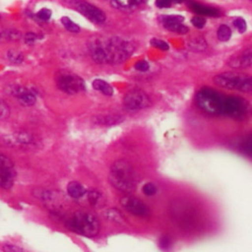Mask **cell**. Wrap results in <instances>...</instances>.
<instances>
[{
  "label": "cell",
  "instance_id": "6da1fadb",
  "mask_svg": "<svg viewBox=\"0 0 252 252\" xmlns=\"http://www.w3.org/2000/svg\"><path fill=\"white\" fill-rule=\"evenodd\" d=\"M93 60L98 64H119L127 60L135 50L131 40L120 36H95L88 43Z\"/></svg>",
  "mask_w": 252,
  "mask_h": 252
},
{
  "label": "cell",
  "instance_id": "7a4b0ae2",
  "mask_svg": "<svg viewBox=\"0 0 252 252\" xmlns=\"http://www.w3.org/2000/svg\"><path fill=\"white\" fill-rule=\"evenodd\" d=\"M108 179L116 190L125 194L134 191L136 186L135 171L131 163L125 159H118L112 163Z\"/></svg>",
  "mask_w": 252,
  "mask_h": 252
},
{
  "label": "cell",
  "instance_id": "3957f363",
  "mask_svg": "<svg viewBox=\"0 0 252 252\" xmlns=\"http://www.w3.org/2000/svg\"><path fill=\"white\" fill-rule=\"evenodd\" d=\"M69 230L86 236L94 237L99 231V222L95 216L88 212H77L66 220Z\"/></svg>",
  "mask_w": 252,
  "mask_h": 252
},
{
  "label": "cell",
  "instance_id": "277c9868",
  "mask_svg": "<svg viewBox=\"0 0 252 252\" xmlns=\"http://www.w3.org/2000/svg\"><path fill=\"white\" fill-rule=\"evenodd\" d=\"M224 98L219 92L210 88H203L196 94V103L203 111L209 114L220 115L223 114Z\"/></svg>",
  "mask_w": 252,
  "mask_h": 252
},
{
  "label": "cell",
  "instance_id": "5b68a950",
  "mask_svg": "<svg viewBox=\"0 0 252 252\" xmlns=\"http://www.w3.org/2000/svg\"><path fill=\"white\" fill-rule=\"evenodd\" d=\"M213 80L216 85L221 88L252 94V77L248 75L236 72H226L215 76Z\"/></svg>",
  "mask_w": 252,
  "mask_h": 252
},
{
  "label": "cell",
  "instance_id": "8992f818",
  "mask_svg": "<svg viewBox=\"0 0 252 252\" xmlns=\"http://www.w3.org/2000/svg\"><path fill=\"white\" fill-rule=\"evenodd\" d=\"M57 87L59 90L69 94H75L86 90L84 80L81 77L70 73L61 74L57 78Z\"/></svg>",
  "mask_w": 252,
  "mask_h": 252
},
{
  "label": "cell",
  "instance_id": "52a82bcc",
  "mask_svg": "<svg viewBox=\"0 0 252 252\" xmlns=\"http://www.w3.org/2000/svg\"><path fill=\"white\" fill-rule=\"evenodd\" d=\"M123 103L128 110H140L150 106L151 98L144 91L132 90L125 94Z\"/></svg>",
  "mask_w": 252,
  "mask_h": 252
},
{
  "label": "cell",
  "instance_id": "ba28073f",
  "mask_svg": "<svg viewBox=\"0 0 252 252\" xmlns=\"http://www.w3.org/2000/svg\"><path fill=\"white\" fill-rule=\"evenodd\" d=\"M73 4L77 11L94 24H102L106 20V15L102 10L85 0H73Z\"/></svg>",
  "mask_w": 252,
  "mask_h": 252
},
{
  "label": "cell",
  "instance_id": "9c48e42d",
  "mask_svg": "<svg viewBox=\"0 0 252 252\" xmlns=\"http://www.w3.org/2000/svg\"><path fill=\"white\" fill-rule=\"evenodd\" d=\"M248 110V103L239 96H228L224 98L223 114L233 118H241L245 116Z\"/></svg>",
  "mask_w": 252,
  "mask_h": 252
},
{
  "label": "cell",
  "instance_id": "30bf717a",
  "mask_svg": "<svg viewBox=\"0 0 252 252\" xmlns=\"http://www.w3.org/2000/svg\"><path fill=\"white\" fill-rule=\"evenodd\" d=\"M120 204L127 212H129L130 214L136 217L146 218V217H149L151 214L149 207L143 201L131 195L122 197L120 199Z\"/></svg>",
  "mask_w": 252,
  "mask_h": 252
},
{
  "label": "cell",
  "instance_id": "8fae6325",
  "mask_svg": "<svg viewBox=\"0 0 252 252\" xmlns=\"http://www.w3.org/2000/svg\"><path fill=\"white\" fill-rule=\"evenodd\" d=\"M227 64L234 69H243L252 66V47L246 48L231 56Z\"/></svg>",
  "mask_w": 252,
  "mask_h": 252
},
{
  "label": "cell",
  "instance_id": "7c38bea8",
  "mask_svg": "<svg viewBox=\"0 0 252 252\" xmlns=\"http://www.w3.org/2000/svg\"><path fill=\"white\" fill-rule=\"evenodd\" d=\"M163 27L173 32L186 33L188 28L183 24V18L179 15H168L162 18Z\"/></svg>",
  "mask_w": 252,
  "mask_h": 252
},
{
  "label": "cell",
  "instance_id": "4fadbf2b",
  "mask_svg": "<svg viewBox=\"0 0 252 252\" xmlns=\"http://www.w3.org/2000/svg\"><path fill=\"white\" fill-rule=\"evenodd\" d=\"M11 94L18 98L21 104L25 106H32L36 101V96L34 93L24 87H13Z\"/></svg>",
  "mask_w": 252,
  "mask_h": 252
},
{
  "label": "cell",
  "instance_id": "5bb4252c",
  "mask_svg": "<svg viewBox=\"0 0 252 252\" xmlns=\"http://www.w3.org/2000/svg\"><path fill=\"white\" fill-rule=\"evenodd\" d=\"M4 143L10 146H29L33 143V137L28 132H17L4 138Z\"/></svg>",
  "mask_w": 252,
  "mask_h": 252
},
{
  "label": "cell",
  "instance_id": "9a60e30c",
  "mask_svg": "<svg viewBox=\"0 0 252 252\" xmlns=\"http://www.w3.org/2000/svg\"><path fill=\"white\" fill-rule=\"evenodd\" d=\"M15 169L14 166L3 167L0 169V188L9 190L13 187L15 181Z\"/></svg>",
  "mask_w": 252,
  "mask_h": 252
},
{
  "label": "cell",
  "instance_id": "2e32d148",
  "mask_svg": "<svg viewBox=\"0 0 252 252\" xmlns=\"http://www.w3.org/2000/svg\"><path fill=\"white\" fill-rule=\"evenodd\" d=\"M190 7L192 11H194L197 15L203 16V17H218L220 15V11L217 8L203 5L198 2H191Z\"/></svg>",
  "mask_w": 252,
  "mask_h": 252
},
{
  "label": "cell",
  "instance_id": "e0dca14e",
  "mask_svg": "<svg viewBox=\"0 0 252 252\" xmlns=\"http://www.w3.org/2000/svg\"><path fill=\"white\" fill-rule=\"evenodd\" d=\"M145 0H111V5L119 10L130 11L139 7Z\"/></svg>",
  "mask_w": 252,
  "mask_h": 252
},
{
  "label": "cell",
  "instance_id": "ac0fdd59",
  "mask_svg": "<svg viewBox=\"0 0 252 252\" xmlns=\"http://www.w3.org/2000/svg\"><path fill=\"white\" fill-rule=\"evenodd\" d=\"M68 194L74 199H80L87 194V189L81 183L77 181H71L67 185Z\"/></svg>",
  "mask_w": 252,
  "mask_h": 252
},
{
  "label": "cell",
  "instance_id": "d6986e66",
  "mask_svg": "<svg viewBox=\"0 0 252 252\" xmlns=\"http://www.w3.org/2000/svg\"><path fill=\"white\" fill-rule=\"evenodd\" d=\"M94 121L97 124L109 126V125H115L123 121V116L118 114H107V115H99L94 118Z\"/></svg>",
  "mask_w": 252,
  "mask_h": 252
},
{
  "label": "cell",
  "instance_id": "ffe728a7",
  "mask_svg": "<svg viewBox=\"0 0 252 252\" xmlns=\"http://www.w3.org/2000/svg\"><path fill=\"white\" fill-rule=\"evenodd\" d=\"M93 88L95 91L100 92L104 95H112L113 94V88L110 84H108L106 81L102 79H95L93 81Z\"/></svg>",
  "mask_w": 252,
  "mask_h": 252
},
{
  "label": "cell",
  "instance_id": "44dd1931",
  "mask_svg": "<svg viewBox=\"0 0 252 252\" xmlns=\"http://www.w3.org/2000/svg\"><path fill=\"white\" fill-rule=\"evenodd\" d=\"M104 216L106 219H108L111 221L117 222V223H124L125 222V219L123 217V215L121 214V212L115 208H111L105 211Z\"/></svg>",
  "mask_w": 252,
  "mask_h": 252
},
{
  "label": "cell",
  "instance_id": "7402d4cb",
  "mask_svg": "<svg viewBox=\"0 0 252 252\" xmlns=\"http://www.w3.org/2000/svg\"><path fill=\"white\" fill-rule=\"evenodd\" d=\"M87 194H88V201L90 205H92L93 207H98L103 203V196L101 195L100 192L96 190H90L89 192H87Z\"/></svg>",
  "mask_w": 252,
  "mask_h": 252
},
{
  "label": "cell",
  "instance_id": "603a6c76",
  "mask_svg": "<svg viewBox=\"0 0 252 252\" xmlns=\"http://www.w3.org/2000/svg\"><path fill=\"white\" fill-rule=\"evenodd\" d=\"M1 32H2V40L11 41V40H18L21 38V32L15 29L5 30V31H2Z\"/></svg>",
  "mask_w": 252,
  "mask_h": 252
},
{
  "label": "cell",
  "instance_id": "cb8c5ba5",
  "mask_svg": "<svg viewBox=\"0 0 252 252\" xmlns=\"http://www.w3.org/2000/svg\"><path fill=\"white\" fill-rule=\"evenodd\" d=\"M61 24L70 32L77 33V32H80V27L68 17H62L61 18Z\"/></svg>",
  "mask_w": 252,
  "mask_h": 252
},
{
  "label": "cell",
  "instance_id": "d4e9b609",
  "mask_svg": "<svg viewBox=\"0 0 252 252\" xmlns=\"http://www.w3.org/2000/svg\"><path fill=\"white\" fill-rule=\"evenodd\" d=\"M217 35L220 41H227L231 36V30L226 25H220L218 29Z\"/></svg>",
  "mask_w": 252,
  "mask_h": 252
},
{
  "label": "cell",
  "instance_id": "484cf974",
  "mask_svg": "<svg viewBox=\"0 0 252 252\" xmlns=\"http://www.w3.org/2000/svg\"><path fill=\"white\" fill-rule=\"evenodd\" d=\"M7 58L13 64H21L24 61V54L18 50L11 49L7 53Z\"/></svg>",
  "mask_w": 252,
  "mask_h": 252
},
{
  "label": "cell",
  "instance_id": "4316f807",
  "mask_svg": "<svg viewBox=\"0 0 252 252\" xmlns=\"http://www.w3.org/2000/svg\"><path fill=\"white\" fill-rule=\"evenodd\" d=\"M189 47L195 51H200V50H204L206 49L207 47V43L206 41L201 38V37H198V38H195V39H192L190 42H189Z\"/></svg>",
  "mask_w": 252,
  "mask_h": 252
},
{
  "label": "cell",
  "instance_id": "83f0119b",
  "mask_svg": "<svg viewBox=\"0 0 252 252\" xmlns=\"http://www.w3.org/2000/svg\"><path fill=\"white\" fill-rule=\"evenodd\" d=\"M240 150L248 155V156H252V134H250L248 137H246L243 142L241 143L240 146Z\"/></svg>",
  "mask_w": 252,
  "mask_h": 252
},
{
  "label": "cell",
  "instance_id": "f1b7e54d",
  "mask_svg": "<svg viewBox=\"0 0 252 252\" xmlns=\"http://www.w3.org/2000/svg\"><path fill=\"white\" fill-rule=\"evenodd\" d=\"M151 44L154 47L160 49V50H168V48H169V45L167 44V42H165L164 40H161L159 38H153L151 40Z\"/></svg>",
  "mask_w": 252,
  "mask_h": 252
},
{
  "label": "cell",
  "instance_id": "f546056e",
  "mask_svg": "<svg viewBox=\"0 0 252 252\" xmlns=\"http://www.w3.org/2000/svg\"><path fill=\"white\" fill-rule=\"evenodd\" d=\"M10 115V108L8 106V104L0 99V119L3 120V119H7Z\"/></svg>",
  "mask_w": 252,
  "mask_h": 252
},
{
  "label": "cell",
  "instance_id": "4dcf8cb0",
  "mask_svg": "<svg viewBox=\"0 0 252 252\" xmlns=\"http://www.w3.org/2000/svg\"><path fill=\"white\" fill-rule=\"evenodd\" d=\"M191 23H192V25H193L195 28H197V29H202V28H204L205 25H206V19H205V17L198 15V16H195V17L192 18Z\"/></svg>",
  "mask_w": 252,
  "mask_h": 252
},
{
  "label": "cell",
  "instance_id": "1f68e13d",
  "mask_svg": "<svg viewBox=\"0 0 252 252\" xmlns=\"http://www.w3.org/2000/svg\"><path fill=\"white\" fill-rule=\"evenodd\" d=\"M51 11L47 8H42L36 13V17L41 21H48L51 18Z\"/></svg>",
  "mask_w": 252,
  "mask_h": 252
},
{
  "label": "cell",
  "instance_id": "d6a6232c",
  "mask_svg": "<svg viewBox=\"0 0 252 252\" xmlns=\"http://www.w3.org/2000/svg\"><path fill=\"white\" fill-rule=\"evenodd\" d=\"M39 39V36L32 32H27L25 35H24V41L27 43V44H33L35 43L37 40Z\"/></svg>",
  "mask_w": 252,
  "mask_h": 252
},
{
  "label": "cell",
  "instance_id": "836d02e7",
  "mask_svg": "<svg viewBox=\"0 0 252 252\" xmlns=\"http://www.w3.org/2000/svg\"><path fill=\"white\" fill-rule=\"evenodd\" d=\"M143 193L146 195V196H153L157 193V187L155 184L149 182V183H146L144 186H143Z\"/></svg>",
  "mask_w": 252,
  "mask_h": 252
},
{
  "label": "cell",
  "instance_id": "e575fe53",
  "mask_svg": "<svg viewBox=\"0 0 252 252\" xmlns=\"http://www.w3.org/2000/svg\"><path fill=\"white\" fill-rule=\"evenodd\" d=\"M233 25L238 30L239 32H244L246 31V22L242 18H236L233 21Z\"/></svg>",
  "mask_w": 252,
  "mask_h": 252
},
{
  "label": "cell",
  "instance_id": "d590c367",
  "mask_svg": "<svg viewBox=\"0 0 252 252\" xmlns=\"http://www.w3.org/2000/svg\"><path fill=\"white\" fill-rule=\"evenodd\" d=\"M135 69L137 71H140V72H146L149 70L150 68V65L149 63L146 61V60H140V61H137L135 63Z\"/></svg>",
  "mask_w": 252,
  "mask_h": 252
},
{
  "label": "cell",
  "instance_id": "8d00e7d4",
  "mask_svg": "<svg viewBox=\"0 0 252 252\" xmlns=\"http://www.w3.org/2000/svg\"><path fill=\"white\" fill-rule=\"evenodd\" d=\"M8 166H14L12 160L8 157H6L5 155L0 153V169L3 167H8Z\"/></svg>",
  "mask_w": 252,
  "mask_h": 252
},
{
  "label": "cell",
  "instance_id": "74e56055",
  "mask_svg": "<svg viewBox=\"0 0 252 252\" xmlns=\"http://www.w3.org/2000/svg\"><path fill=\"white\" fill-rule=\"evenodd\" d=\"M172 0H156V5L158 8H167L171 5Z\"/></svg>",
  "mask_w": 252,
  "mask_h": 252
},
{
  "label": "cell",
  "instance_id": "f35d334b",
  "mask_svg": "<svg viewBox=\"0 0 252 252\" xmlns=\"http://www.w3.org/2000/svg\"><path fill=\"white\" fill-rule=\"evenodd\" d=\"M169 245H170V240H169V238L167 236H162L159 239V246L162 249H167Z\"/></svg>",
  "mask_w": 252,
  "mask_h": 252
},
{
  "label": "cell",
  "instance_id": "ab89813d",
  "mask_svg": "<svg viewBox=\"0 0 252 252\" xmlns=\"http://www.w3.org/2000/svg\"><path fill=\"white\" fill-rule=\"evenodd\" d=\"M4 251H8V252H17V251H22L23 249L21 247H18L16 245H12V244H6L5 246H3L2 248Z\"/></svg>",
  "mask_w": 252,
  "mask_h": 252
},
{
  "label": "cell",
  "instance_id": "60d3db41",
  "mask_svg": "<svg viewBox=\"0 0 252 252\" xmlns=\"http://www.w3.org/2000/svg\"><path fill=\"white\" fill-rule=\"evenodd\" d=\"M174 3H182V2H184L185 0H172Z\"/></svg>",
  "mask_w": 252,
  "mask_h": 252
},
{
  "label": "cell",
  "instance_id": "b9f144b4",
  "mask_svg": "<svg viewBox=\"0 0 252 252\" xmlns=\"http://www.w3.org/2000/svg\"><path fill=\"white\" fill-rule=\"evenodd\" d=\"M0 41H2V32H0Z\"/></svg>",
  "mask_w": 252,
  "mask_h": 252
},
{
  "label": "cell",
  "instance_id": "7bdbcfd3",
  "mask_svg": "<svg viewBox=\"0 0 252 252\" xmlns=\"http://www.w3.org/2000/svg\"><path fill=\"white\" fill-rule=\"evenodd\" d=\"M0 20H1V17H0Z\"/></svg>",
  "mask_w": 252,
  "mask_h": 252
}]
</instances>
